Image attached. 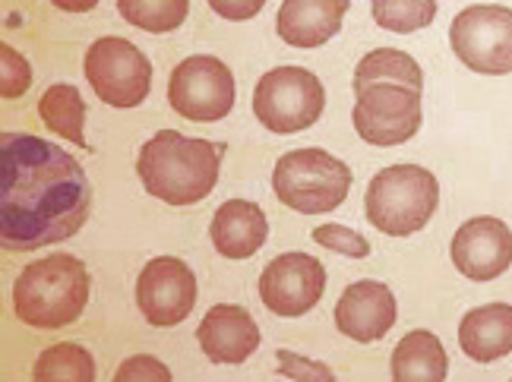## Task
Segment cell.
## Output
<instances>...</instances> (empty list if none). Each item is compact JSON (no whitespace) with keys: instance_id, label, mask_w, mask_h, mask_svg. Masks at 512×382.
Instances as JSON below:
<instances>
[{"instance_id":"cell-1","label":"cell","mask_w":512,"mask_h":382,"mask_svg":"<svg viewBox=\"0 0 512 382\" xmlns=\"http://www.w3.org/2000/svg\"><path fill=\"white\" fill-rule=\"evenodd\" d=\"M89 177L42 136L0 139V247L13 253L70 240L89 218Z\"/></svg>"},{"instance_id":"cell-2","label":"cell","mask_w":512,"mask_h":382,"mask_svg":"<svg viewBox=\"0 0 512 382\" xmlns=\"http://www.w3.org/2000/svg\"><path fill=\"white\" fill-rule=\"evenodd\" d=\"M222 152V143L184 136L177 130H159L136 155V174L149 196L168 206H193L219 184Z\"/></svg>"},{"instance_id":"cell-3","label":"cell","mask_w":512,"mask_h":382,"mask_svg":"<svg viewBox=\"0 0 512 382\" xmlns=\"http://www.w3.org/2000/svg\"><path fill=\"white\" fill-rule=\"evenodd\" d=\"M89 304V272L76 256H42L19 272L13 285V313L32 329H64Z\"/></svg>"},{"instance_id":"cell-4","label":"cell","mask_w":512,"mask_h":382,"mask_svg":"<svg viewBox=\"0 0 512 382\" xmlns=\"http://www.w3.org/2000/svg\"><path fill=\"white\" fill-rule=\"evenodd\" d=\"M440 206V180L421 165H392L370 180L364 196L367 221L389 237L421 231Z\"/></svg>"},{"instance_id":"cell-5","label":"cell","mask_w":512,"mask_h":382,"mask_svg":"<svg viewBox=\"0 0 512 382\" xmlns=\"http://www.w3.org/2000/svg\"><path fill=\"white\" fill-rule=\"evenodd\" d=\"M272 190L301 215H323L345 203L351 168L326 149H294L275 162Z\"/></svg>"},{"instance_id":"cell-6","label":"cell","mask_w":512,"mask_h":382,"mask_svg":"<svg viewBox=\"0 0 512 382\" xmlns=\"http://www.w3.org/2000/svg\"><path fill=\"white\" fill-rule=\"evenodd\" d=\"M326 89L304 67H275L253 89V114L269 133H301L320 120Z\"/></svg>"},{"instance_id":"cell-7","label":"cell","mask_w":512,"mask_h":382,"mask_svg":"<svg viewBox=\"0 0 512 382\" xmlns=\"http://www.w3.org/2000/svg\"><path fill=\"white\" fill-rule=\"evenodd\" d=\"M83 73L92 92L111 108H136L146 102L152 89V64L149 57L127 38H98L89 45Z\"/></svg>"},{"instance_id":"cell-8","label":"cell","mask_w":512,"mask_h":382,"mask_svg":"<svg viewBox=\"0 0 512 382\" xmlns=\"http://www.w3.org/2000/svg\"><path fill=\"white\" fill-rule=\"evenodd\" d=\"M449 45L481 76L512 73V10L497 4L465 7L449 26Z\"/></svg>"},{"instance_id":"cell-9","label":"cell","mask_w":512,"mask_h":382,"mask_svg":"<svg viewBox=\"0 0 512 382\" xmlns=\"http://www.w3.org/2000/svg\"><path fill=\"white\" fill-rule=\"evenodd\" d=\"M234 98H238V89H234L231 70L219 57L209 54H193L181 60L168 79L171 108L187 120H196V124H212V120L228 117Z\"/></svg>"},{"instance_id":"cell-10","label":"cell","mask_w":512,"mask_h":382,"mask_svg":"<svg viewBox=\"0 0 512 382\" xmlns=\"http://www.w3.org/2000/svg\"><path fill=\"white\" fill-rule=\"evenodd\" d=\"M354 130L370 146H402L421 130V92L399 83H373L358 92Z\"/></svg>"},{"instance_id":"cell-11","label":"cell","mask_w":512,"mask_h":382,"mask_svg":"<svg viewBox=\"0 0 512 382\" xmlns=\"http://www.w3.org/2000/svg\"><path fill=\"white\" fill-rule=\"evenodd\" d=\"M136 307L149 326H177L196 307V275L177 256H155L136 278Z\"/></svg>"},{"instance_id":"cell-12","label":"cell","mask_w":512,"mask_h":382,"mask_svg":"<svg viewBox=\"0 0 512 382\" xmlns=\"http://www.w3.org/2000/svg\"><path fill=\"white\" fill-rule=\"evenodd\" d=\"M326 269L310 253H282L260 275V300L275 316H304L320 304Z\"/></svg>"},{"instance_id":"cell-13","label":"cell","mask_w":512,"mask_h":382,"mask_svg":"<svg viewBox=\"0 0 512 382\" xmlns=\"http://www.w3.org/2000/svg\"><path fill=\"white\" fill-rule=\"evenodd\" d=\"M452 263L471 281H494L512 266V231L506 221L478 215L452 237Z\"/></svg>"},{"instance_id":"cell-14","label":"cell","mask_w":512,"mask_h":382,"mask_svg":"<svg viewBox=\"0 0 512 382\" xmlns=\"http://www.w3.org/2000/svg\"><path fill=\"white\" fill-rule=\"evenodd\" d=\"M396 326V297L383 281H354L336 304V329L351 341H380Z\"/></svg>"},{"instance_id":"cell-15","label":"cell","mask_w":512,"mask_h":382,"mask_svg":"<svg viewBox=\"0 0 512 382\" xmlns=\"http://www.w3.org/2000/svg\"><path fill=\"white\" fill-rule=\"evenodd\" d=\"M196 341L212 364H244L260 348V326L238 304H215L196 329Z\"/></svg>"},{"instance_id":"cell-16","label":"cell","mask_w":512,"mask_h":382,"mask_svg":"<svg viewBox=\"0 0 512 382\" xmlns=\"http://www.w3.org/2000/svg\"><path fill=\"white\" fill-rule=\"evenodd\" d=\"M351 0H285L275 16L279 38L291 48H320L336 38Z\"/></svg>"},{"instance_id":"cell-17","label":"cell","mask_w":512,"mask_h":382,"mask_svg":"<svg viewBox=\"0 0 512 382\" xmlns=\"http://www.w3.org/2000/svg\"><path fill=\"white\" fill-rule=\"evenodd\" d=\"M212 247L225 259H250L266 244L269 225L263 209L250 199H228L212 215Z\"/></svg>"},{"instance_id":"cell-18","label":"cell","mask_w":512,"mask_h":382,"mask_svg":"<svg viewBox=\"0 0 512 382\" xmlns=\"http://www.w3.org/2000/svg\"><path fill=\"white\" fill-rule=\"evenodd\" d=\"M459 348L478 364L506 357L512 351V307L487 304L465 313L459 323Z\"/></svg>"},{"instance_id":"cell-19","label":"cell","mask_w":512,"mask_h":382,"mask_svg":"<svg viewBox=\"0 0 512 382\" xmlns=\"http://www.w3.org/2000/svg\"><path fill=\"white\" fill-rule=\"evenodd\" d=\"M449 373V357L443 341L427 332V329H415L408 332L396 351H392V379L399 382H415V379H427V382H440Z\"/></svg>"},{"instance_id":"cell-20","label":"cell","mask_w":512,"mask_h":382,"mask_svg":"<svg viewBox=\"0 0 512 382\" xmlns=\"http://www.w3.org/2000/svg\"><path fill=\"white\" fill-rule=\"evenodd\" d=\"M38 117L45 120V127L54 130L57 136H64L70 139L73 146H80L89 152V143H86V102H83V95L76 86L70 83H57L51 86L45 95H42V102H38Z\"/></svg>"},{"instance_id":"cell-21","label":"cell","mask_w":512,"mask_h":382,"mask_svg":"<svg viewBox=\"0 0 512 382\" xmlns=\"http://www.w3.org/2000/svg\"><path fill=\"white\" fill-rule=\"evenodd\" d=\"M373 83H399V86H411L421 92L424 73L411 54L396 51V48H377L364 54L361 64L354 67V79H351L354 92H361L364 86H373Z\"/></svg>"},{"instance_id":"cell-22","label":"cell","mask_w":512,"mask_h":382,"mask_svg":"<svg viewBox=\"0 0 512 382\" xmlns=\"http://www.w3.org/2000/svg\"><path fill=\"white\" fill-rule=\"evenodd\" d=\"M117 10L130 26L162 35L184 26L190 0H117Z\"/></svg>"},{"instance_id":"cell-23","label":"cell","mask_w":512,"mask_h":382,"mask_svg":"<svg viewBox=\"0 0 512 382\" xmlns=\"http://www.w3.org/2000/svg\"><path fill=\"white\" fill-rule=\"evenodd\" d=\"M35 379H70V382H92L95 379V360L86 348L80 345H51L35 360Z\"/></svg>"},{"instance_id":"cell-24","label":"cell","mask_w":512,"mask_h":382,"mask_svg":"<svg viewBox=\"0 0 512 382\" xmlns=\"http://www.w3.org/2000/svg\"><path fill=\"white\" fill-rule=\"evenodd\" d=\"M373 23L386 32L411 35L427 29L437 16V0H370Z\"/></svg>"},{"instance_id":"cell-25","label":"cell","mask_w":512,"mask_h":382,"mask_svg":"<svg viewBox=\"0 0 512 382\" xmlns=\"http://www.w3.org/2000/svg\"><path fill=\"white\" fill-rule=\"evenodd\" d=\"M313 244H320L332 253H342V256H351V259H364L370 256V244L367 237L351 231L345 225H320L313 228Z\"/></svg>"},{"instance_id":"cell-26","label":"cell","mask_w":512,"mask_h":382,"mask_svg":"<svg viewBox=\"0 0 512 382\" xmlns=\"http://www.w3.org/2000/svg\"><path fill=\"white\" fill-rule=\"evenodd\" d=\"M0 76H4V86H0V92H4V98H19L29 83H32V70L29 64L23 60V54L13 51L10 45H0Z\"/></svg>"},{"instance_id":"cell-27","label":"cell","mask_w":512,"mask_h":382,"mask_svg":"<svg viewBox=\"0 0 512 382\" xmlns=\"http://www.w3.org/2000/svg\"><path fill=\"white\" fill-rule=\"evenodd\" d=\"M117 382H130V379H146V382H168L171 379V370L162 364V360H155L149 354H140V357H130L124 360L121 367L114 373Z\"/></svg>"},{"instance_id":"cell-28","label":"cell","mask_w":512,"mask_h":382,"mask_svg":"<svg viewBox=\"0 0 512 382\" xmlns=\"http://www.w3.org/2000/svg\"><path fill=\"white\" fill-rule=\"evenodd\" d=\"M209 7L219 13L222 19H231V23H244V19H253L266 7V0H209Z\"/></svg>"},{"instance_id":"cell-29","label":"cell","mask_w":512,"mask_h":382,"mask_svg":"<svg viewBox=\"0 0 512 382\" xmlns=\"http://www.w3.org/2000/svg\"><path fill=\"white\" fill-rule=\"evenodd\" d=\"M279 357H282V373H288V376H323V379H332V370L329 367H320V364H304V360L298 357V354H288V351H279Z\"/></svg>"},{"instance_id":"cell-30","label":"cell","mask_w":512,"mask_h":382,"mask_svg":"<svg viewBox=\"0 0 512 382\" xmlns=\"http://www.w3.org/2000/svg\"><path fill=\"white\" fill-rule=\"evenodd\" d=\"M51 4L67 10V13H89L98 4V0H51Z\"/></svg>"}]
</instances>
